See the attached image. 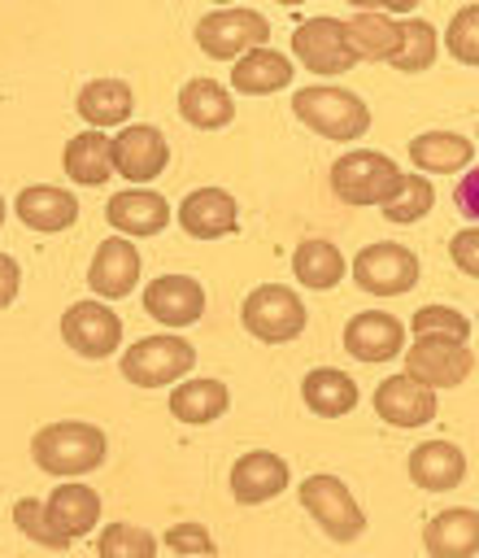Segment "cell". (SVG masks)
Returning <instances> with one entry per match:
<instances>
[{
  "mask_svg": "<svg viewBox=\"0 0 479 558\" xmlns=\"http://www.w3.org/2000/svg\"><path fill=\"white\" fill-rule=\"evenodd\" d=\"M422 549L427 558H475L479 554V510L470 506H449L431 514L422 527Z\"/></svg>",
  "mask_w": 479,
  "mask_h": 558,
  "instance_id": "44dd1931",
  "label": "cell"
},
{
  "mask_svg": "<svg viewBox=\"0 0 479 558\" xmlns=\"http://www.w3.org/2000/svg\"><path fill=\"white\" fill-rule=\"evenodd\" d=\"M453 201H457V214H466V218L479 227V166H470V170L457 179Z\"/></svg>",
  "mask_w": 479,
  "mask_h": 558,
  "instance_id": "60d3db41",
  "label": "cell"
},
{
  "mask_svg": "<svg viewBox=\"0 0 479 558\" xmlns=\"http://www.w3.org/2000/svg\"><path fill=\"white\" fill-rule=\"evenodd\" d=\"M105 453H109V436L96 427V423H83V418H57V423H44L35 436H30V458L44 475H57V480H78L96 466H105Z\"/></svg>",
  "mask_w": 479,
  "mask_h": 558,
  "instance_id": "6da1fadb",
  "label": "cell"
},
{
  "mask_svg": "<svg viewBox=\"0 0 479 558\" xmlns=\"http://www.w3.org/2000/svg\"><path fill=\"white\" fill-rule=\"evenodd\" d=\"M139 248L126 235H109L96 244L91 262H87V288L96 292V301H122L139 288Z\"/></svg>",
  "mask_w": 479,
  "mask_h": 558,
  "instance_id": "4fadbf2b",
  "label": "cell"
},
{
  "mask_svg": "<svg viewBox=\"0 0 479 558\" xmlns=\"http://www.w3.org/2000/svg\"><path fill=\"white\" fill-rule=\"evenodd\" d=\"M418 257L414 248L405 244H366L357 257H353V283L370 296H405L414 283H418Z\"/></svg>",
  "mask_w": 479,
  "mask_h": 558,
  "instance_id": "9c48e42d",
  "label": "cell"
},
{
  "mask_svg": "<svg viewBox=\"0 0 479 558\" xmlns=\"http://www.w3.org/2000/svg\"><path fill=\"white\" fill-rule=\"evenodd\" d=\"M449 257H453V266H457L462 275L479 279V227L457 231V235L449 240Z\"/></svg>",
  "mask_w": 479,
  "mask_h": 558,
  "instance_id": "ab89813d",
  "label": "cell"
},
{
  "mask_svg": "<svg viewBox=\"0 0 479 558\" xmlns=\"http://www.w3.org/2000/svg\"><path fill=\"white\" fill-rule=\"evenodd\" d=\"M409 331L414 336H453V340H466L470 336V318L462 310H453V305H422V310H414Z\"/></svg>",
  "mask_w": 479,
  "mask_h": 558,
  "instance_id": "74e56055",
  "label": "cell"
},
{
  "mask_svg": "<svg viewBox=\"0 0 479 558\" xmlns=\"http://www.w3.org/2000/svg\"><path fill=\"white\" fill-rule=\"evenodd\" d=\"M396 31H401V39H396V52L388 57L392 70H401V74L431 70L435 65V52H440V31L427 17H401Z\"/></svg>",
  "mask_w": 479,
  "mask_h": 558,
  "instance_id": "d6a6232c",
  "label": "cell"
},
{
  "mask_svg": "<svg viewBox=\"0 0 479 558\" xmlns=\"http://www.w3.org/2000/svg\"><path fill=\"white\" fill-rule=\"evenodd\" d=\"M118 366L135 388H170L196 366V344H187L179 331L139 336L131 349H122Z\"/></svg>",
  "mask_w": 479,
  "mask_h": 558,
  "instance_id": "5b68a950",
  "label": "cell"
},
{
  "mask_svg": "<svg viewBox=\"0 0 479 558\" xmlns=\"http://www.w3.org/2000/svg\"><path fill=\"white\" fill-rule=\"evenodd\" d=\"M344 353L357 362H370V366L401 357L405 353V323L388 310H361L344 323Z\"/></svg>",
  "mask_w": 479,
  "mask_h": 558,
  "instance_id": "9a60e30c",
  "label": "cell"
},
{
  "mask_svg": "<svg viewBox=\"0 0 479 558\" xmlns=\"http://www.w3.org/2000/svg\"><path fill=\"white\" fill-rule=\"evenodd\" d=\"M144 314L179 331L205 318V288L192 275H157L144 283Z\"/></svg>",
  "mask_w": 479,
  "mask_h": 558,
  "instance_id": "5bb4252c",
  "label": "cell"
},
{
  "mask_svg": "<svg viewBox=\"0 0 479 558\" xmlns=\"http://www.w3.org/2000/svg\"><path fill=\"white\" fill-rule=\"evenodd\" d=\"M240 323L248 336H257L266 344H287L305 331L309 310L287 283H257L240 305Z\"/></svg>",
  "mask_w": 479,
  "mask_h": 558,
  "instance_id": "8992f818",
  "label": "cell"
},
{
  "mask_svg": "<svg viewBox=\"0 0 479 558\" xmlns=\"http://www.w3.org/2000/svg\"><path fill=\"white\" fill-rule=\"evenodd\" d=\"M296 493H300L305 514L322 527L327 541H335V545H353V541L366 532V510L357 506L353 488H348L340 475H331V471H314V475L300 480Z\"/></svg>",
  "mask_w": 479,
  "mask_h": 558,
  "instance_id": "277c9868",
  "label": "cell"
},
{
  "mask_svg": "<svg viewBox=\"0 0 479 558\" xmlns=\"http://www.w3.org/2000/svg\"><path fill=\"white\" fill-rule=\"evenodd\" d=\"M231 405V388L222 379H179L170 388V414L187 427H205L218 423Z\"/></svg>",
  "mask_w": 479,
  "mask_h": 558,
  "instance_id": "f546056e",
  "label": "cell"
},
{
  "mask_svg": "<svg viewBox=\"0 0 479 558\" xmlns=\"http://www.w3.org/2000/svg\"><path fill=\"white\" fill-rule=\"evenodd\" d=\"M179 227L192 240H222L240 227V201L226 187H196L179 201Z\"/></svg>",
  "mask_w": 479,
  "mask_h": 558,
  "instance_id": "e0dca14e",
  "label": "cell"
},
{
  "mask_svg": "<svg viewBox=\"0 0 479 558\" xmlns=\"http://www.w3.org/2000/svg\"><path fill=\"white\" fill-rule=\"evenodd\" d=\"M292 57L314 74H344L357 61L340 17H305L292 31Z\"/></svg>",
  "mask_w": 479,
  "mask_h": 558,
  "instance_id": "8fae6325",
  "label": "cell"
},
{
  "mask_svg": "<svg viewBox=\"0 0 479 558\" xmlns=\"http://www.w3.org/2000/svg\"><path fill=\"white\" fill-rule=\"evenodd\" d=\"M374 414L392 427H422L435 418V388L409 379L405 371L401 375H388L379 388H374Z\"/></svg>",
  "mask_w": 479,
  "mask_h": 558,
  "instance_id": "ffe728a7",
  "label": "cell"
},
{
  "mask_svg": "<svg viewBox=\"0 0 479 558\" xmlns=\"http://www.w3.org/2000/svg\"><path fill=\"white\" fill-rule=\"evenodd\" d=\"M61 166L65 174L78 183V187H100L113 179V140L105 131H78L74 140H65V153H61Z\"/></svg>",
  "mask_w": 479,
  "mask_h": 558,
  "instance_id": "83f0119b",
  "label": "cell"
},
{
  "mask_svg": "<svg viewBox=\"0 0 479 558\" xmlns=\"http://www.w3.org/2000/svg\"><path fill=\"white\" fill-rule=\"evenodd\" d=\"M475 371V349L453 336H414L405 344V375L427 388H457Z\"/></svg>",
  "mask_w": 479,
  "mask_h": 558,
  "instance_id": "ba28073f",
  "label": "cell"
},
{
  "mask_svg": "<svg viewBox=\"0 0 479 558\" xmlns=\"http://www.w3.org/2000/svg\"><path fill=\"white\" fill-rule=\"evenodd\" d=\"M213 4H218V9H226V4H231V0H213Z\"/></svg>",
  "mask_w": 479,
  "mask_h": 558,
  "instance_id": "7dc6e473",
  "label": "cell"
},
{
  "mask_svg": "<svg viewBox=\"0 0 479 558\" xmlns=\"http://www.w3.org/2000/svg\"><path fill=\"white\" fill-rule=\"evenodd\" d=\"M292 74H296V65H292L279 48L261 44V48L244 52V57L231 65V87H235L240 96H274V92H283V87L292 83Z\"/></svg>",
  "mask_w": 479,
  "mask_h": 558,
  "instance_id": "603a6c76",
  "label": "cell"
},
{
  "mask_svg": "<svg viewBox=\"0 0 479 558\" xmlns=\"http://www.w3.org/2000/svg\"><path fill=\"white\" fill-rule=\"evenodd\" d=\"M344 4H353V9H357V13H366V9H374V4H370V0H344Z\"/></svg>",
  "mask_w": 479,
  "mask_h": 558,
  "instance_id": "ee69618b",
  "label": "cell"
},
{
  "mask_svg": "<svg viewBox=\"0 0 479 558\" xmlns=\"http://www.w3.org/2000/svg\"><path fill=\"white\" fill-rule=\"evenodd\" d=\"M409 161L418 174H457L475 166V140L457 131H422L409 140Z\"/></svg>",
  "mask_w": 479,
  "mask_h": 558,
  "instance_id": "cb8c5ba5",
  "label": "cell"
},
{
  "mask_svg": "<svg viewBox=\"0 0 479 558\" xmlns=\"http://www.w3.org/2000/svg\"><path fill=\"white\" fill-rule=\"evenodd\" d=\"M170 218H174V209H170V201L161 196V192H152V187H122V192H113L109 196V205H105V222L118 231V235H126V240H144V235H161L165 227H170Z\"/></svg>",
  "mask_w": 479,
  "mask_h": 558,
  "instance_id": "2e32d148",
  "label": "cell"
},
{
  "mask_svg": "<svg viewBox=\"0 0 479 558\" xmlns=\"http://www.w3.org/2000/svg\"><path fill=\"white\" fill-rule=\"evenodd\" d=\"M0 227H4V196H0Z\"/></svg>",
  "mask_w": 479,
  "mask_h": 558,
  "instance_id": "bcb514c9",
  "label": "cell"
},
{
  "mask_svg": "<svg viewBox=\"0 0 479 558\" xmlns=\"http://www.w3.org/2000/svg\"><path fill=\"white\" fill-rule=\"evenodd\" d=\"M292 113L322 140H335V144H353L370 131V105L348 92V87H335V83H309V87H296L292 92Z\"/></svg>",
  "mask_w": 479,
  "mask_h": 558,
  "instance_id": "7a4b0ae2",
  "label": "cell"
},
{
  "mask_svg": "<svg viewBox=\"0 0 479 558\" xmlns=\"http://www.w3.org/2000/svg\"><path fill=\"white\" fill-rule=\"evenodd\" d=\"M431 205H435V187H431V179L427 174H405L401 170V183H396V192L379 205L383 209V218L388 222H396V227H409V222H422L427 214H431Z\"/></svg>",
  "mask_w": 479,
  "mask_h": 558,
  "instance_id": "836d02e7",
  "label": "cell"
},
{
  "mask_svg": "<svg viewBox=\"0 0 479 558\" xmlns=\"http://www.w3.org/2000/svg\"><path fill=\"white\" fill-rule=\"evenodd\" d=\"M161 541H165L179 558H213V554H218L209 527H205V523H192V519H187V523H170Z\"/></svg>",
  "mask_w": 479,
  "mask_h": 558,
  "instance_id": "f35d334b",
  "label": "cell"
},
{
  "mask_svg": "<svg viewBox=\"0 0 479 558\" xmlns=\"http://www.w3.org/2000/svg\"><path fill=\"white\" fill-rule=\"evenodd\" d=\"M157 536L139 523H105L96 536V554L100 558H157Z\"/></svg>",
  "mask_w": 479,
  "mask_h": 558,
  "instance_id": "e575fe53",
  "label": "cell"
},
{
  "mask_svg": "<svg viewBox=\"0 0 479 558\" xmlns=\"http://www.w3.org/2000/svg\"><path fill=\"white\" fill-rule=\"evenodd\" d=\"M287 480H292L287 462L270 449H248L231 462V497L240 506H266L287 488Z\"/></svg>",
  "mask_w": 479,
  "mask_h": 558,
  "instance_id": "d6986e66",
  "label": "cell"
},
{
  "mask_svg": "<svg viewBox=\"0 0 479 558\" xmlns=\"http://www.w3.org/2000/svg\"><path fill=\"white\" fill-rule=\"evenodd\" d=\"M61 340H65V349H74L87 362L109 357L122 344V318L109 310V301H96V296L91 301H74L61 314Z\"/></svg>",
  "mask_w": 479,
  "mask_h": 558,
  "instance_id": "30bf717a",
  "label": "cell"
},
{
  "mask_svg": "<svg viewBox=\"0 0 479 558\" xmlns=\"http://www.w3.org/2000/svg\"><path fill=\"white\" fill-rule=\"evenodd\" d=\"M414 488L422 493H449L466 480V453L449 440H422L418 449H409V462H405Z\"/></svg>",
  "mask_w": 479,
  "mask_h": 558,
  "instance_id": "7402d4cb",
  "label": "cell"
},
{
  "mask_svg": "<svg viewBox=\"0 0 479 558\" xmlns=\"http://www.w3.org/2000/svg\"><path fill=\"white\" fill-rule=\"evenodd\" d=\"M78 118L91 126V131H109V126H122L135 109V92L126 78H91L83 83L78 100H74Z\"/></svg>",
  "mask_w": 479,
  "mask_h": 558,
  "instance_id": "484cf974",
  "label": "cell"
},
{
  "mask_svg": "<svg viewBox=\"0 0 479 558\" xmlns=\"http://www.w3.org/2000/svg\"><path fill=\"white\" fill-rule=\"evenodd\" d=\"M179 118L196 131H218L235 118V96L218 78H187L179 87Z\"/></svg>",
  "mask_w": 479,
  "mask_h": 558,
  "instance_id": "4316f807",
  "label": "cell"
},
{
  "mask_svg": "<svg viewBox=\"0 0 479 558\" xmlns=\"http://www.w3.org/2000/svg\"><path fill=\"white\" fill-rule=\"evenodd\" d=\"M475 140H479V135H475Z\"/></svg>",
  "mask_w": 479,
  "mask_h": 558,
  "instance_id": "681fc988",
  "label": "cell"
},
{
  "mask_svg": "<svg viewBox=\"0 0 479 558\" xmlns=\"http://www.w3.org/2000/svg\"><path fill=\"white\" fill-rule=\"evenodd\" d=\"M331 192L335 201L353 205V209H366V205H383L396 183H401V166L379 153V148H348L331 161Z\"/></svg>",
  "mask_w": 479,
  "mask_h": 558,
  "instance_id": "3957f363",
  "label": "cell"
},
{
  "mask_svg": "<svg viewBox=\"0 0 479 558\" xmlns=\"http://www.w3.org/2000/svg\"><path fill=\"white\" fill-rule=\"evenodd\" d=\"M165 166H170V144H165V135L157 126L126 122L113 135V174L131 179L135 187H148Z\"/></svg>",
  "mask_w": 479,
  "mask_h": 558,
  "instance_id": "7c38bea8",
  "label": "cell"
},
{
  "mask_svg": "<svg viewBox=\"0 0 479 558\" xmlns=\"http://www.w3.org/2000/svg\"><path fill=\"white\" fill-rule=\"evenodd\" d=\"M9 209L17 214L22 227H30V231H39V235H57V231H70V227L78 222V201H74V192H65V187H57V183H30V187H22Z\"/></svg>",
  "mask_w": 479,
  "mask_h": 558,
  "instance_id": "ac0fdd59",
  "label": "cell"
},
{
  "mask_svg": "<svg viewBox=\"0 0 479 558\" xmlns=\"http://www.w3.org/2000/svg\"><path fill=\"white\" fill-rule=\"evenodd\" d=\"M348 31V48L357 61H388L396 52V17L379 13V9H366V13H353V22H344Z\"/></svg>",
  "mask_w": 479,
  "mask_h": 558,
  "instance_id": "1f68e13d",
  "label": "cell"
},
{
  "mask_svg": "<svg viewBox=\"0 0 479 558\" xmlns=\"http://www.w3.org/2000/svg\"><path fill=\"white\" fill-rule=\"evenodd\" d=\"M279 4H287V9H292V4H305V0H279Z\"/></svg>",
  "mask_w": 479,
  "mask_h": 558,
  "instance_id": "f6af8a7d",
  "label": "cell"
},
{
  "mask_svg": "<svg viewBox=\"0 0 479 558\" xmlns=\"http://www.w3.org/2000/svg\"><path fill=\"white\" fill-rule=\"evenodd\" d=\"M444 48L457 65H479V4H462L453 17H449V31H444Z\"/></svg>",
  "mask_w": 479,
  "mask_h": 558,
  "instance_id": "8d00e7d4",
  "label": "cell"
},
{
  "mask_svg": "<svg viewBox=\"0 0 479 558\" xmlns=\"http://www.w3.org/2000/svg\"><path fill=\"white\" fill-rule=\"evenodd\" d=\"M44 510H48V519H52L70 541H78V536L96 532V523H100V493L87 488V484H78V480H61V484L44 497Z\"/></svg>",
  "mask_w": 479,
  "mask_h": 558,
  "instance_id": "d4e9b609",
  "label": "cell"
},
{
  "mask_svg": "<svg viewBox=\"0 0 479 558\" xmlns=\"http://www.w3.org/2000/svg\"><path fill=\"white\" fill-rule=\"evenodd\" d=\"M344 270H348V262H344V253H340L331 240L309 235V240H300L296 253H292V275H296L305 288H314V292H331V288L344 279Z\"/></svg>",
  "mask_w": 479,
  "mask_h": 558,
  "instance_id": "4dcf8cb0",
  "label": "cell"
},
{
  "mask_svg": "<svg viewBox=\"0 0 479 558\" xmlns=\"http://www.w3.org/2000/svg\"><path fill=\"white\" fill-rule=\"evenodd\" d=\"M13 523H17V532H22L26 541H35L39 549H70V536L48 519V510H44L39 497H17V501H13Z\"/></svg>",
  "mask_w": 479,
  "mask_h": 558,
  "instance_id": "d590c367",
  "label": "cell"
},
{
  "mask_svg": "<svg viewBox=\"0 0 479 558\" xmlns=\"http://www.w3.org/2000/svg\"><path fill=\"white\" fill-rule=\"evenodd\" d=\"M370 4H374L379 13H388V17H409L422 0H370Z\"/></svg>",
  "mask_w": 479,
  "mask_h": 558,
  "instance_id": "7bdbcfd3",
  "label": "cell"
},
{
  "mask_svg": "<svg viewBox=\"0 0 479 558\" xmlns=\"http://www.w3.org/2000/svg\"><path fill=\"white\" fill-rule=\"evenodd\" d=\"M17 288H22V266L13 253H0V310L17 301Z\"/></svg>",
  "mask_w": 479,
  "mask_h": 558,
  "instance_id": "b9f144b4",
  "label": "cell"
},
{
  "mask_svg": "<svg viewBox=\"0 0 479 558\" xmlns=\"http://www.w3.org/2000/svg\"><path fill=\"white\" fill-rule=\"evenodd\" d=\"M475 327H479V318H475Z\"/></svg>",
  "mask_w": 479,
  "mask_h": 558,
  "instance_id": "c3c4849f",
  "label": "cell"
},
{
  "mask_svg": "<svg viewBox=\"0 0 479 558\" xmlns=\"http://www.w3.org/2000/svg\"><path fill=\"white\" fill-rule=\"evenodd\" d=\"M270 39V22L266 13L257 9H240V4H226V9H209L200 22H196V44L205 57L213 61H240L244 52L261 48Z\"/></svg>",
  "mask_w": 479,
  "mask_h": 558,
  "instance_id": "52a82bcc",
  "label": "cell"
},
{
  "mask_svg": "<svg viewBox=\"0 0 479 558\" xmlns=\"http://www.w3.org/2000/svg\"><path fill=\"white\" fill-rule=\"evenodd\" d=\"M300 401L318 418H344L357 405V379L340 366H314L300 379Z\"/></svg>",
  "mask_w": 479,
  "mask_h": 558,
  "instance_id": "f1b7e54d",
  "label": "cell"
}]
</instances>
